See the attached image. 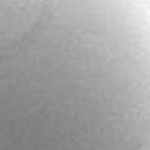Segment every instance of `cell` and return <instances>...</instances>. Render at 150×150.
I'll return each instance as SVG.
<instances>
[{
    "instance_id": "obj_1",
    "label": "cell",
    "mask_w": 150,
    "mask_h": 150,
    "mask_svg": "<svg viewBox=\"0 0 150 150\" xmlns=\"http://www.w3.org/2000/svg\"><path fill=\"white\" fill-rule=\"evenodd\" d=\"M0 150H150L149 5L0 0Z\"/></svg>"
}]
</instances>
